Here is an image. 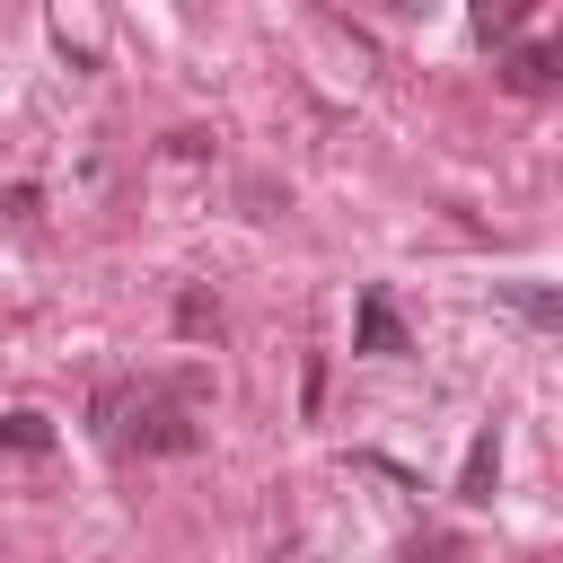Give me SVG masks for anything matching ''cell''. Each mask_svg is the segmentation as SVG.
<instances>
[{"label": "cell", "instance_id": "2", "mask_svg": "<svg viewBox=\"0 0 563 563\" xmlns=\"http://www.w3.org/2000/svg\"><path fill=\"white\" fill-rule=\"evenodd\" d=\"M352 334H361V352H405V325H396L387 290H361V317H352Z\"/></svg>", "mask_w": 563, "mask_h": 563}, {"label": "cell", "instance_id": "5", "mask_svg": "<svg viewBox=\"0 0 563 563\" xmlns=\"http://www.w3.org/2000/svg\"><path fill=\"white\" fill-rule=\"evenodd\" d=\"M554 79V62H545V44H528V53H510V88H545Z\"/></svg>", "mask_w": 563, "mask_h": 563}, {"label": "cell", "instance_id": "1", "mask_svg": "<svg viewBox=\"0 0 563 563\" xmlns=\"http://www.w3.org/2000/svg\"><path fill=\"white\" fill-rule=\"evenodd\" d=\"M97 413H132V422H114V431H106V440H123V449H158V457L194 449V422H185V405H176L167 387H106V396H97Z\"/></svg>", "mask_w": 563, "mask_h": 563}, {"label": "cell", "instance_id": "3", "mask_svg": "<svg viewBox=\"0 0 563 563\" xmlns=\"http://www.w3.org/2000/svg\"><path fill=\"white\" fill-rule=\"evenodd\" d=\"M493 475H501V449H493V431H475V449H466V475H457V493H466V501H493Z\"/></svg>", "mask_w": 563, "mask_h": 563}, {"label": "cell", "instance_id": "6", "mask_svg": "<svg viewBox=\"0 0 563 563\" xmlns=\"http://www.w3.org/2000/svg\"><path fill=\"white\" fill-rule=\"evenodd\" d=\"M510 308H519V317H537V325H554V290H510Z\"/></svg>", "mask_w": 563, "mask_h": 563}, {"label": "cell", "instance_id": "4", "mask_svg": "<svg viewBox=\"0 0 563 563\" xmlns=\"http://www.w3.org/2000/svg\"><path fill=\"white\" fill-rule=\"evenodd\" d=\"M0 449H53V422H35V413H9V422H0Z\"/></svg>", "mask_w": 563, "mask_h": 563}]
</instances>
